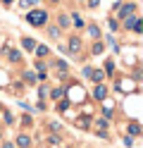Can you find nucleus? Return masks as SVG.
<instances>
[{
	"label": "nucleus",
	"mask_w": 143,
	"mask_h": 148,
	"mask_svg": "<svg viewBox=\"0 0 143 148\" xmlns=\"http://www.w3.org/2000/svg\"><path fill=\"white\" fill-rule=\"evenodd\" d=\"M26 22L31 24V26H43L45 22H48V14L43 12V10H31L26 14Z\"/></svg>",
	"instance_id": "obj_1"
},
{
	"label": "nucleus",
	"mask_w": 143,
	"mask_h": 148,
	"mask_svg": "<svg viewBox=\"0 0 143 148\" xmlns=\"http://www.w3.org/2000/svg\"><path fill=\"white\" fill-rule=\"evenodd\" d=\"M95 98H98V100H105V98H107V88H105L103 84H98V88H95Z\"/></svg>",
	"instance_id": "obj_2"
},
{
	"label": "nucleus",
	"mask_w": 143,
	"mask_h": 148,
	"mask_svg": "<svg viewBox=\"0 0 143 148\" xmlns=\"http://www.w3.org/2000/svg\"><path fill=\"white\" fill-rule=\"evenodd\" d=\"M22 45H24V50H36V41L34 38H22Z\"/></svg>",
	"instance_id": "obj_3"
},
{
	"label": "nucleus",
	"mask_w": 143,
	"mask_h": 148,
	"mask_svg": "<svg viewBox=\"0 0 143 148\" xmlns=\"http://www.w3.org/2000/svg\"><path fill=\"white\" fill-rule=\"evenodd\" d=\"M17 143H19V148H29V146H31V138H29L26 134H22V136H19V141H17Z\"/></svg>",
	"instance_id": "obj_4"
},
{
	"label": "nucleus",
	"mask_w": 143,
	"mask_h": 148,
	"mask_svg": "<svg viewBox=\"0 0 143 148\" xmlns=\"http://www.w3.org/2000/svg\"><path fill=\"white\" fill-rule=\"evenodd\" d=\"M69 48H72V53H79V50H81V41H79V38H72V41H69Z\"/></svg>",
	"instance_id": "obj_5"
},
{
	"label": "nucleus",
	"mask_w": 143,
	"mask_h": 148,
	"mask_svg": "<svg viewBox=\"0 0 143 148\" xmlns=\"http://www.w3.org/2000/svg\"><path fill=\"white\" fill-rule=\"evenodd\" d=\"M91 77H93V81H95V84H100V81L105 79V72H91Z\"/></svg>",
	"instance_id": "obj_6"
},
{
	"label": "nucleus",
	"mask_w": 143,
	"mask_h": 148,
	"mask_svg": "<svg viewBox=\"0 0 143 148\" xmlns=\"http://www.w3.org/2000/svg\"><path fill=\"white\" fill-rule=\"evenodd\" d=\"M133 10H136V5H131V3H129V5H124V7H122V12H119V14H122V17H124V14H131Z\"/></svg>",
	"instance_id": "obj_7"
},
{
	"label": "nucleus",
	"mask_w": 143,
	"mask_h": 148,
	"mask_svg": "<svg viewBox=\"0 0 143 148\" xmlns=\"http://www.w3.org/2000/svg\"><path fill=\"white\" fill-rule=\"evenodd\" d=\"M72 19H74V26H76V29H83V26H86V24H83V19H81L79 14H74Z\"/></svg>",
	"instance_id": "obj_8"
},
{
	"label": "nucleus",
	"mask_w": 143,
	"mask_h": 148,
	"mask_svg": "<svg viewBox=\"0 0 143 148\" xmlns=\"http://www.w3.org/2000/svg\"><path fill=\"white\" fill-rule=\"evenodd\" d=\"M131 29L136 31V34H141V31H143V22H141V19H136V22H133V26H131Z\"/></svg>",
	"instance_id": "obj_9"
},
{
	"label": "nucleus",
	"mask_w": 143,
	"mask_h": 148,
	"mask_svg": "<svg viewBox=\"0 0 143 148\" xmlns=\"http://www.w3.org/2000/svg\"><path fill=\"white\" fill-rule=\"evenodd\" d=\"M88 36H93V38H98V36H100L98 26H88Z\"/></svg>",
	"instance_id": "obj_10"
},
{
	"label": "nucleus",
	"mask_w": 143,
	"mask_h": 148,
	"mask_svg": "<svg viewBox=\"0 0 143 148\" xmlns=\"http://www.w3.org/2000/svg\"><path fill=\"white\" fill-rule=\"evenodd\" d=\"M60 26H62V29H67V26H69V17H67V14L60 17Z\"/></svg>",
	"instance_id": "obj_11"
},
{
	"label": "nucleus",
	"mask_w": 143,
	"mask_h": 148,
	"mask_svg": "<svg viewBox=\"0 0 143 148\" xmlns=\"http://www.w3.org/2000/svg\"><path fill=\"white\" fill-rule=\"evenodd\" d=\"M7 55H10V60H12V62H19V53L17 50H7Z\"/></svg>",
	"instance_id": "obj_12"
},
{
	"label": "nucleus",
	"mask_w": 143,
	"mask_h": 148,
	"mask_svg": "<svg viewBox=\"0 0 143 148\" xmlns=\"http://www.w3.org/2000/svg\"><path fill=\"white\" fill-rule=\"evenodd\" d=\"M133 22H136L133 17H129V19H124V29H131V26H133Z\"/></svg>",
	"instance_id": "obj_13"
},
{
	"label": "nucleus",
	"mask_w": 143,
	"mask_h": 148,
	"mask_svg": "<svg viewBox=\"0 0 143 148\" xmlns=\"http://www.w3.org/2000/svg\"><path fill=\"white\" fill-rule=\"evenodd\" d=\"M24 79L29 81V84H34V81H36V77H34V74H31V72H26V74H24Z\"/></svg>",
	"instance_id": "obj_14"
},
{
	"label": "nucleus",
	"mask_w": 143,
	"mask_h": 148,
	"mask_svg": "<svg viewBox=\"0 0 143 148\" xmlns=\"http://www.w3.org/2000/svg\"><path fill=\"white\" fill-rule=\"evenodd\" d=\"M129 132L136 136V134H141V129H138V124H131V127H129Z\"/></svg>",
	"instance_id": "obj_15"
},
{
	"label": "nucleus",
	"mask_w": 143,
	"mask_h": 148,
	"mask_svg": "<svg viewBox=\"0 0 143 148\" xmlns=\"http://www.w3.org/2000/svg\"><path fill=\"white\" fill-rule=\"evenodd\" d=\"M36 53H38V55H48V48H45V45H38Z\"/></svg>",
	"instance_id": "obj_16"
},
{
	"label": "nucleus",
	"mask_w": 143,
	"mask_h": 148,
	"mask_svg": "<svg viewBox=\"0 0 143 148\" xmlns=\"http://www.w3.org/2000/svg\"><path fill=\"white\" fill-rule=\"evenodd\" d=\"M3 148H14V146H12V143H5V146H3Z\"/></svg>",
	"instance_id": "obj_17"
},
{
	"label": "nucleus",
	"mask_w": 143,
	"mask_h": 148,
	"mask_svg": "<svg viewBox=\"0 0 143 148\" xmlns=\"http://www.w3.org/2000/svg\"><path fill=\"white\" fill-rule=\"evenodd\" d=\"M3 3H5V5H10V3H12V0H3Z\"/></svg>",
	"instance_id": "obj_18"
},
{
	"label": "nucleus",
	"mask_w": 143,
	"mask_h": 148,
	"mask_svg": "<svg viewBox=\"0 0 143 148\" xmlns=\"http://www.w3.org/2000/svg\"><path fill=\"white\" fill-rule=\"evenodd\" d=\"M26 3H38V0H26Z\"/></svg>",
	"instance_id": "obj_19"
},
{
	"label": "nucleus",
	"mask_w": 143,
	"mask_h": 148,
	"mask_svg": "<svg viewBox=\"0 0 143 148\" xmlns=\"http://www.w3.org/2000/svg\"><path fill=\"white\" fill-rule=\"evenodd\" d=\"M53 3H60V0H53Z\"/></svg>",
	"instance_id": "obj_20"
}]
</instances>
